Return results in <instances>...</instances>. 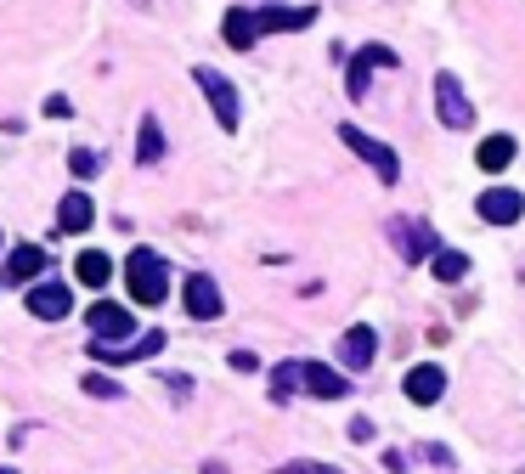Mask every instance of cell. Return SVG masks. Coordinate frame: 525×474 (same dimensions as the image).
<instances>
[{"instance_id":"277c9868","label":"cell","mask_w":525,"mask_h":474,"mask_svg":"<svg viewBox=\"0 0 525 474\" xmlns=\"http://www.w3.org/2000/svg\"><path fill=\"white\" fill-rule=\"evenodd\" d=\"M435 108H441V125L446 130H463L469 119H475V108H469L458 74H435Z\"/></svg>"},{"instance_id":"7402d4cb","label":"cell","mask_w":525,"mask_h":474,"mask_svg":"<svg viewBox=\"0 0 525 474\" xmlns=\"http://www.w3.org/2000/svg\"><path fill=\"white\" fill-rule=\"evenodd\" d=\"M430 271L441 277V283H458L463 271H469V254H463V249H441V254L430 260Z\"/></svg>"},{"instance_id":"8fae6325","label":"cell","mask_w":525,"mask_h":474,"mask_svg":"<svg viewBox=\"0 0 525 474\" xmlns=\"http://www.w3.org/2000/svg\"><path fill=\"white\" fill-rule=\"evenodd\" d=\"M91 221H96L91 192H68V198H63V209H57V226H63L68 237H80V232H91Z\"/></svg>"},{"instance_id":"d6986e66","label":"cell","mask_w":525,"mask_h":474,"mask_svg":"<svg viewBox=\"0 0 525 474\" xmlns=\"http://www.w3.org/2000/svg\"><path fill=\"white\" fill-rule=\"evenodd\" d=\"M226 46H232V51H249V46H255V40H260V29H255V12H243V6H238V12H226Z\"/></svg>"},{"instance_id":"3957f363","label":"cell","mask_w":525,"mask_h":474,"mask_svg":"<svg viewBox=\"0 0 525 474\" xmlns=\"http://www.w3.org/2000/svg\"><path fill=\"white\" fill-rule=\"evenodd\" d=\"M339 142H345L350 153H362L367 164L379 170V181H384V187H390V181H396V175H401L396 153H390V147H384V142H373V136H362V130H356V125H339Z\"/></svg>"},{"instance_id":"2e32d148","label":"cell","mask_w":525,"mask_h":474,"mask_svg":"<svg viewBox=\"0 0 525 474\" xmlns=\"http://www.w3.org/2000/svg\"><path fill=\"white\" fill-rule=\"evenodd\" d=\"M305 390L322 395V401H339V395H350V384H345V373H334V367L305 362Z\"/></svg>"},{"instance_id":"7a4b0ae2","label":"cell","mask_w":525,"mask_h":474,"mask_svg":"<svg viewBox=\"0 0 525 474\" xmlns=\"http://www.w3.org/2000/svg\"><path fill=\"white\" fill-rule=\"evenodd\" d=\"M192 79H198V91L209 96V113L221 119V130H238V113H243V102H238V91H232V79H221L215 68H192Z\"/></svg>"},{"instance_id":"7c38bea8","label":"cell","mask_w":525,"mask_h":474,"mask_svg":"<svg viewBox=\"0 0 525 474\" xmlns=\"http://www.w3.org/2000/svg\"><path fill=\"white\" fill-rule=\"evenodd\" d=\"M441 390H446L441 367H413V373H407V401H418V407H435Z\"/></svg>"},{"instance_id":"484cf974","label":"cell","mask_w":525,"mask_h":474,"mask_svg":"<svg viewBox=\"0 0 525 474\" xmlns=\"http://www.w3.org/2000/svg\"><path fill=\"white\" fill-rule=\"evenodd\" d=\"M46 113H51V119H68L74 108H68V96H46Z\"/></svg>"},{"instance_id":"4316f807","label":"cell","mask_w":525,"mask_h":474,"mask_svg":"<svg viewBox=\"0 0 525 474\" xmlns=\"http://www.w3.org/2000/svg\"><path fill=\"white\" fill-rule=\"evenodd\" d=\"M226 362L238 367V373H255V356H249V350H232V356H226Z\"/></svg>"},{"instance_id":"e0dca14e","label":"cell","mask_w":525,"mask_h":474,"mask_svg":"<svg viewBox=\"0 0 525 474\" xmlns=\"http://www.w3.org/2000/svg\"><path fill=\"white\" fill-rule=\"evenodd\" d=\"M514 158H520V147H514V136H486V142H480V153H475V164L480 170H509Z\"/></svg>"},{"instance_id":"cb8c5ba5","label":"cell","mask_w":525,"mask_h":474,"mask_svg":"<svg viewBox=\"0 0 525 474\" xmlns=\"http://www.w3.org/2000/svg\"><path fill=\"white\" fill-rule=\"evenodd\" d=\"M85 390H91V395H119V384L102 379V373H91V379H85Z\"/></svg>"},{"instance_id":"d4e9b609","label":"cell","mask_w":525,"mask_h":474,"mask_svg":"<svg viewBox=\"0 0 525 474\" xmlns=\"http://www.w3.org/2000/svg\"><path fill=\"white\" fill-rule=\"evenodd\" d=\"M283 474H339V469H328V463H288Z\"/></svg>"},{"instance_id":"ffe728a7","label":"cell","mask_w":525,"mask_h":474,"mask_svg":"<svg viewBox=\"0 0 525 474\" xmlns=\"http://www.w3.org/2000/svg\"><path fill=\"white\" fill-rule=\"evenodd\" d=\"M136 158H142V164H159V158H164V130H159L153 113H147L142 130H136Z\"/></svg>"},{"instance_id":"30bf717a","label":"cell","mask_w":525,"mask_h":474,"mask_svg":"<svg viewBox=\"0 0 525 474\" xmlns=\"http://www.w3.org/2000/svg\"><path fill=\"white\" fill-rule=\"evenodd\" d=\"M29 311L40 316V322H63V316L74 311V294H68L63 283H34L29 288Z\"/></svg>"},{"instance_id":"603a6c76","label":"cell","mask_w":525,"mask_h":474,"mask_svg":"<svg viewBox=\"0 0 525 474\" xmlns=\"http://www.w3.org/2000/svg\"><path fill=\"white\" fill-rule=\"evenodd\" d=\"M68 170L80 175V181H91V175L102 170V158H96L91 147H74V153H68Z\"/></svg>"},{"instance_id":"5bb4252c","label":"cell","mask_w":525,"mask_h":474,"mask_svg":"<svg viewBox=\"0 0 525 474\" xmlns=\"http://www.w3.org/2000/svg\"><path fill=\"white\" fill-rule=\"evenodd\" d=\"M317 23V6H288V12H255V29L260 34H288V29H305Z\"/></svg>"},{"instance_id":"ac0fdd59","label":"cell","mask_w":525,"mask_h":474,"mask_svg":"<svg viewBox=\"0 0 525 474\" xmlns=\"http://www.w3.org/2000/svg\"><path fill=\"white\" fill-rule=\"evenodd\" d=\"M74 277H80L85 288H108L113 283V260L102 249H85L80 260H74Z\"/></svg>"},{"instance_id":"44dd1931","label":"cell","mask_w":525,"mask_h":474,"mask_svg":"<svg viewBox=\"0 0 525 474\" xmlns=\"http://www.w3.org/2000/svg\"><path fill=\"white\" fill-rule=\"evenodd\" d=\"M305 384V362H283V367H271V395L277 401H288V395Z\"/></svg>"},{"instance_id":"9a60e30c","label":"cell","mask_w":525,"mask_h":474,"mask_svg":"<svg viewBox=\"0 0 525 474\" xmlns=\"http://www.w3.org/2000/svg\"><path fill=\"white\" fill-rule=\"evenodd\" d=\"M46 271V249H34V243H17L12 254H6V277L12 283H34Z\"/></svg>"},{"instance_id":"4fadbf2b","label":"cell","mask_w":525,"mask_h":474,"mask_svg":"<svg viewBox=\"0 0 525 474\" xmlns=\"http://www.w3.org/2000/svg\"><path fill=\"white\" fill-rule=\"evenodd\" d=\"M373 350H379V333L373 328H345V339H339V356H345V367H367L373 362Z\"/></svg>"},{"instance_id":"9c48e42d","label":"cell","mask_w":525,"mask_h":474,"mask_svg":"<svg viewBox=\"0 0 525 474\" xmlns=\"http://www.w3.org/2000/svg\"><path fill=\"white\" fill-rule=\"evenodd\" d=\"M181 294H187V316L192 322H215V316H221V288H215V277H198V271H192Z\"/></svg>"},{"instance_id":"6da1fadb","label":"cell","mask_w":525,"mask_h":474,"mask_svg":"<svg viewBox=\"0 0 525 474\" xmlns=\"http://www.w3.org/2000/svg\"><path fill=\"white\" fill-rule=\"evenodd\" d=\"M125 283H130V300L136 305H159L170 294V266L153 249H136L125 260Z\"/></svg>"},{"instance_id":"5b68a950","label":"cell","mask_w":525,"mask_h":474,"mask_svg":"<svg viewBox=\"0 0 525 474\" xmlns=\"http://www.w3.org/2000/svg\"><path fill=\"white\" fill-rule=\"evenodd\" d=\"M475 209H480V221H492V226H514L525 215V198L514 187H486L475 198Z\"/></svg>"},{"instance_id":"ba28073f","label":"cell","mask_w":525,"mask_h":474,"mask_svg":"<svg viewBox=\"0 0 525 474\" xmlns=\"http://www.w3.org/2000/svg\"><path fill=\"white\" fill-rule=\"evenodd\" d=\"M91 333H102V345H119V339H142V333H130V311L113 300H96L91 305Z\"/></svg>"},{"instance_id":"8992f818","label":"cell","mask_w":525,"mask_h":474,"mask_svg":"<svg viewBox=\"0 0 525 474\" xmlns=\"http://www.w3.org/2000/svg\"><path fill=\"white\" fill-rule=\"evenodd\" d=\"M159 350H164V333H142L136 345H102V339H91V356H96V362H113V367L147 362V356H159Z\"/></svg>"},{"instance_id":"52a82bcc","label":"cell","mask_w":525,"mask_h":474,"mask_svg":"<svg viewBox=\"0 0 525 474\" xmlns=\"http://www.w3.org/2000/svg\"><path fill=\"white\" fill-rule=\"evenodd\" d=\"M373 68H396V51H390V46H362V51H356V63H350V102H362V96H367Z\"/></svg>"}]
</instances>
